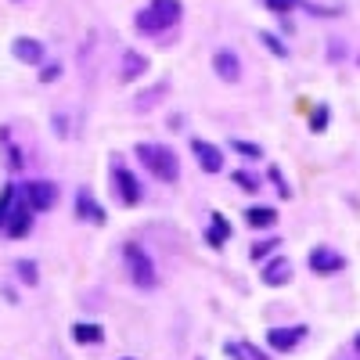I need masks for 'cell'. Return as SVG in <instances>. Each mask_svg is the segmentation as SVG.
<instances>
[{
    "label": "cell",
    "instance_id": "obj_1",
    "mask_svg": "<svg viewBox=\"0 0 360 360\" xmlns=\"http://www.w3.org/2000/svg\"><path fill=\"white\" fill-rule=\"evenodd\" d=\"M180 22V4L176 0H152L141 15H137V29L144 33H162V29Z\"/></svg>",
    "mask_w": 360,
    "mask_h": 360
},
{
    "label": "cell",
    "instance_id": "obj_2",
    "mask_svg": "<svg viewBox=\"0 0 360 360\" xmlns=\"http://www.w3.org/2000/svg\"><path fill=\"white\" fill-rule=\"evenodd\" d=\"M137 155H141V162L152 169L159 180H166V184H173V180L180 176L176 155L169 152V148H162V144H141V148H137Z\"/></svg>",
    "mask_w": 360,
    "mask_h": 360
},
{
    "label": "cell",
    "instance_id": "obj_3",
    "mask_svg": "<svg viewBox=\"0 0 360 360\" xmlns=\"http://www.w3.org/2000/svg\"><path fill=\"white\" fill-rule=\"evenodd\" d=\"M123 256H127L130 278H134L137 288H155V285H159V270H155L152 256H148L137 242H127V245H123Z\"/></svg>",
    "mask_w": 360,
    "mask_h": 360
},
{
    "label": "cell",
    "instance_id": "obj_4",
    "mask_svg": "<svg viewBox=\"0 0 360 360\" xmlns=\"http://www.w3.org/2000/svg\"><path fill=\"white\" fill-rule=\"evenodd\" d=\"M25 195H29V205H33L37 213H44V209H51L58 202V188L51 180H33V184L25 188Z\"/></svg>",
    "mask_w": 360,
    "mask_h": 360
},
{
    "label": "cell",
    "instance_id": "obj_5",
    "mask_svg": "<svg viewBox=\"0 0 360 360\" xmlns=\"http://www.w3.org/2000/svg\"><path fill=\"white\" fill-rule=\"evenodd\" d=\"M191 152L198 155V162H202V169H205V173H220V169H224V155H220V148H213L209 141L191 137Z\"/></svg>",
    "mask_w": 360,
    "mask_h": 360
},
{
    "label": "cell",
    "instance_id": "obj_6",
    "mask_svg": "<svg viewBox=\"0 0 360 360\" xmlns=\"http://www.w3.org/2000/svg\"><path fill=\"white\" fill-rule=\"evenodd\" d=\"M112 176H115L119 198H123L127 205H137V202H141V184H137V176H134L127 166H115V169H112Z\"/></svg>",
    "mask_w": 360,
    "mask_h": 360
},
{
    "label": "cell",
    "instance_id": "obj_7",
    "mask_svg": "<svg viewBox=\"0 0 360 360\" xmlns=\"http://www.w3.org/2000/svg\"><path fill=\"white\" fill-rule=\"evenodd\" d=\"M310 266H314V274H335V270H342V256L321 245L310 252Z\"/></svg>",
    "mask_w": 360,
    "mask_h": 360
},
{
    "label": "cell",
    "instance_id": "obj_8",
    "mask_svg": "<svg viewBox=\"0 0 360 360\" xmlns=\"http://www.w3.org/2000/svg\"><path fill=\"white\" fill-rule=\"evenodd\" d=\"M303 335H307V328H274V332L266 335V342L274 349H292L295 342H303Z\"/></svg>",
    "mask_w": 360,
    "mask_h": 360
},
{
    "label": "cell",
    "instance_id": "obj_9",
    "mask_svg": "<svg viewBox=\"0 0 360 360\" xmlns=\"http://www.w3.org/2000/svg\"><path fill=\"white\" fill-rule=\"evenodd\" d=\"M76 217H83V220H90V224H105V220H108V217H105V209H101L94 198H90L86 191L76 195Z\"/></svg>",
    "mask_w": 360,
    "mask_h": 360
},
{
    "label": "cell",
    "instance_id": "obj_10",
    "mask_svg": "<svg viewBox=\"0 0 360 360\" xmlns=\"http://www.w3.org/2000/svg\"><path fill=\"white\" fill-rule=\"evenodd\" d=\"M11 51H15V58H18V62H25V65H37L40 58H44V47H40L37 40H29V37H18Z\"/></svg>",
    "mask_w": 360,
    "mask_h": 360
},
{
    "label": "cell",
    "instance_id": "obj_11",
    "mask_svg": "<svg viewBox=\"0 0 360 360\" xmlns=\"http://www.w3.org/2000/svg\"><path fill=\"white\" fill-rule=\"evenodd\" d=\"M213 65H217V72L227 79V83H234L238 76H242V62L231 54V51H217V58H213Z\"/></svg>",
    "mask_w": 360,
    "mask_h": 360
},
{
    "label": "cell",
    "instance_id": "obj_12",
    "mask_svg": "<svg viewBox=\"0 0 360 360\" xmlns=\"http://www.w3.org/2000/svg\"><path fill=\"white\" fill-rule=\"evenodd\" d=\"M29 213H33V205H15L11 220L4 224L11 238H22V234H29V224H33V217H29Z\"/></svg>",
    "mask_w": 360,
    "mask_h": 360
},
{
    "label": "cell",
    "instance_id": "obj_13",
    "mask_svg": "<svg viewBox=\"0 0 360 360\" xmlns=\"http://www.w3.org/2000/svg\"><path fill=\"white\" fill-rule=\"evenodd\" d=\"M245 224H249V227H274V224H278V209L252 205L249 213H245Z\"/></svg>",
    "mask_w": 360,
    "mask_h": 360
},
{
    "label": "cell",
    "instance_id": "obj_14",
    "mask_svg": "<svg viewBox=\"0 0 360 360\" xmlns=\"http://www.w3.org/2000/svg\"><path fill=\"white\" fill-rule=\"evenodd\" d=\"M72 339L76 342H101L105 332H101L98 324H72Z\"/></svg>",
    "mask_w": 360,
    "mask_h": 360
},
{
    "label": "cell",
    "instance_id": "obj_15",
    "mask_svg": "<svg viewBox=\"0 0 360 360\" xmlns=\"http://www.w3.org/2000/svg\"><path fill=\"white\" fill-rule=\"evenodd\" d=\"M263 281H266V285H285V281H288V263H285V259L270 263L266 274H263Z\"/></svg>",
    "mask_w": 360,
    "mask_h": 360
},
{
    "label": "cell",
    "instance_id": "obj_16",
    "mask_svg": "<svg viewBox=\"0 0 360 360\" xmlns=\"http://www.w3.org/2000/svg\"><path fill=\"white\" fill-rule=\"evenodd\" d=\"M227 238H231V224L217 217L213 227H209V234H205V242H209V245H220V242H227Z\"/></svg>",
    "mask_w": 360,
    "mask_h": 360
},
{
    "label": "cell",
    "instance_id": "obj_17",
    "mask_svg": "<svg viewBox=\"0 0 360 360\" xmlns=\"http://www.w3.org/2000/svg\"><path fill=\"white\" fill-rule=\"evenodd\" d=\"M144 65H148L144 58L130 51V54L123 58V79H134V76H141V72H144Z\"/></svg>",
    "mask_w": 360,
    "mask_h": 360
},
{
    "label": "cell",
    "instance_id": "obj_18",
    "mask_svg": "<svg viewBox=\"0 0 360 360\" xmlns=\"http://www.w3.org/2000/svg\"><path fill=\"white\" fill-rule=\"evenodd\" d=\"M227 353H231V356H238V360H266V356H263L256 346H249V342H245V346H234V342H231V346H227Z\"/></svg>",
    "mask_w": 360,
    "mask_h": 360
},
{
    "label": "cell",
    "instance_id": "obj_19",
    "mask_svg": "<svg viewBox=\"0 0 360 360\" xmlns=\"http://www.w3.org/2000/svg\"><path fill=\"white\" fill-rule=\"evenodd\" d=\"M11 205H15V188H4V191H0V227L8 224V213H11Z\"/></svg>",
    "mask_w": 360,
    "mask_h": 360
},
{
    "label": "cell",
    "instance_id": "obj_20",
    "mask_svg": "<svg viewBox=\"0 0 360 360\" xmlns=\"http://www.w3.org/2000/svg\"><path fill=\"white\" fill-rule=\"evenodd\" d=\"M18 274H22V281H25V285H37V263L22 259V263H18Z\"/></svg>",
    "mask_w": 360,
    "mask_h": 360
},
{
    "label": "cell",
    "instance_id": "obj_21",
    "mask_svg": "<svg viewBox=\"0 0 360 360\" xmlns=\"http://www.w3.org/2000/svg\"><path fill=\"white\" fill-rule=\"evenodd\" d=\"M234 184H242L245 191H256V176L245 173V169H238V173H234Z\"/></svg>",
    "mask_w": 360,
    "mask_h": 360
},
{
    "label": "cell",
    "instance_id": "obj_22",
    "mask_svg": "<svg viewBox=\"0 0 360 360\" xmlns=\"http://www.w3.org/2000/svg\"><path fill=\"white\" fill-rule=\"evenodd\" d=\"M299 4V0H266V8L270 11H278V15H285V11H292Z\"/></svg>",
    "mask_w": 360,
    "mask_h": 360
},
{
    "label": "cell",
    "instance_id": "obj_23",
    "mask_svg": "<svg viewBox=\"0 0 360 360\" xmlns=\"http://www.w3.org/2000/svg\"><path fill=\"white\" fill-rule=\"evenodd\" d=\"M234 152H242V155H249V159H259V148L249 144V141H234Z\"/></svg>",
    "mask_w": 360,
    "mask_h": 360
},
{
    "label": "cell",
    "instance_id": "obj_24",
    "mask_svg": "<svg viewBox=\"0 0 360 360\" xmlns=\"http://www.w3.org/2000/svg\"><path fill=\"white\" fill-rule=\"evenodd\" d=\"M324 123H328V108H317L314 112V130H324Z\"/></svg>",
    "mask_w": 360,
    "mask_h": 360
},
{
    "label": "cell",
    "instance_id": "obj_25",
    "mask_svg": "<svg viewBox=\"0 0 360 360\" xmlns=\"http://www.w3.org/2000/svg\"><path fill=\"white\" fill-rule=\"evenodd\" d=\"M274 245H278V242H259V245L252 249V256H256V259H263V256H266L270 249H274Z\"/></svg>",
    "mask_w": 360,
    "mask_h": 360
},
{
    "label": "cell",
    "instance_id": "obj_26",
    "mask_svg": "<svg viewBox=\"0 0 360 360\" xmlns=\"http://www.w3.org/2000/svg\"><path fill=\"white\" fill-rule=\"evenodd\" d=\"M263 40H266V47H270V51H274V54H285V47H281V44H278L274 37H270V33H263Z\"/></svg>",
    "mask_w": 360,
    "mask_h": 360
},
{
    "label": "cell",
    "instance_id": "obj_27",
    "mask_svg": "<svg viewBox=\"0 0 360 360\" xmlns=\"http://www.w3.org/2000/svg\"><path fill=\"white\" fill-rule=\"evenodd\" d=\"M54 76H58V65H51V69H44V72H40V79H44V83H47V79H54Z\"/></svg>",
    "mask_w": 360,
    "mask_h": 360
},
{
    "label": "cell",
    "instance_id": "obj_28",
    "mask_svg": "<svg viewBox=\"0 0 360 360\" xmlns=\"http://www.w3.org/2000/svg\"><path fill=\"white\" fill-rule=\"evenodd\" d=\"M356 346H360V335H356Z\"/></svg>",
    "mask_w": 360,
    "mask_h": 360
}]
</instances>
